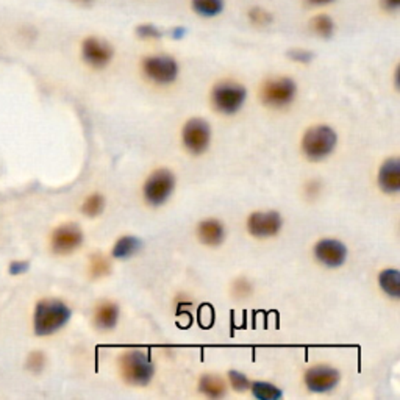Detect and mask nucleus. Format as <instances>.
I'll return each mask as SVG.
<instances>
[{
    "label": "nucleus",
    "instance_id": "f257e3e1",
    "mask_svg": "<svg viewBox=\"0 0 400 400\" xmlns=\"http://www.w3.org/2000/svg\"><path fill=\"white\" fill-rule=\"evenodd\" d=\"M121 380L128 386L146 388L155 377V365L150 355L141 349H127L116 360Z\"/></svg>",
    "mask_w": 400,
    "mask_h": 400
},
{
    "label": "nucleus",
    "instance_id": "f03ea898",
    "mask_svg": "<svg viewBox=\"0 0 400 400\" xmlns=\"http://www.w3.org/2000/svg\"><path fill=\"white\" fill-rule=\"evenodd\" d=\"M340 137L329 124H313L300 138V153L310 163H322L333 155Z\"/></svg>",
    "mask_w": 400,
    "mask_h": 400
},
{
    "label": "nucleus",
    "instance_id": "7ed1b4c3",
    "mask_svg": "<svg viewBox=\"0 0 400 400\" xmlns=\"http://www.w3.org/2000/svg\"><path fill=\"white\" fill-rule=\"evenodd\" d=\"M72 318L69 305L60 299H42L35 306L33 330L36 336H52L64 329Z\"/></svg>",
    "mask_w": 400,
    "mask_h": 400
},
{
    "label": "nucleus",
    "instance_id": "20e7f679",
    "mask_svg": "<svg viewBox=\"0 0 400 400\" xmlns=\"http://www.w3.org/2000/svg\"><path fill=\"white\" fill-rule=\"evenodd\" d=\"M299 94V86L293 77L275 76L263 80L258 88L260 103L272 112H285L293 105Z\"/></svg>",
    "mask_w": 400,
    "mask_h": 400
},
{
    "label": "nucleus",
    "instance_id": "39448f33",
    "mask_svg": "<svg viewBox=\"0 0 400 400\" xmlns=\"http://www.w3.org/2000/svg\"><path fill=\"white\" fill-rule=\"evenodd\" d=\"M247 102V88L238 80L225 78L214 83L210 89V105L219 116L232 118Z\"/></svg>",
    "mask_w": 400,
    "mask_h": 400
},
{
    "label": "nucleus",
    "instance_id": "423d86ee",
    "mask_svg": "<svg viewBox=\"0 0 400 400\" xmlns=\"http://www.w3.org/2000/svg\"><path fill=\"white\" fill-rule=\"evenodd\" d=\"M177 188V175L169 168H157L146 177L141 188L147 207L162 208L171 200Z\"/></svg>",
    "mask_w": 400,
    "mask_h": 400
},
{
    "label": "nucleus",
    "instance_id": "0eeeda50",
    "mask_svg": "<svg viewBox=\"0 0 400 400\" xmlns=\"http://www.w3.org/2000/svg\"><path fill=\"white\" fill-rule=\"evenodd\" d=\"M143 77L153 86L168 88L177 83L180 77V64L178 61L166 53L146 55L139 63Z\"/></svg>",
    "mask_w": 400,
    "mask_h": 400
},
{
    "label": "nucleus",
    "instance_id": "6e6552de",
    "mask_svg": "<svg viewBox=\"0 0 400 400\" xmlns=\"http://www.w3.org/2000/svg\"><path fill=\"white\" fill-rule=\"evenodd\" d=\"M182 146L193 157H202L210 150L213 143V130L210 122L204 118H189L180 132Z\"/></svg>",
    "mask_w": 400,
    "mask_h": 400
},
{
    "label": "nucleus",
    "instance_id": "1a4fd4ad",
    "mask_svg": "<svg viewBox=\"0 0 400 400\" xmlns=\"http://www.w3.org/2000/svg\"><path fill=\"white\" fill-rule=\"evenodd\" d=\"M285 219L277 210H255L245 218V232L258 241L277 238L283 230Z\"/></svg>",
    "mask_w": 400,
    "mask_h": 400
},
{
    "label": "nucleus",
    "instance_id": "9d476101",
    "mask_svg": "<svg viewBox=\"0 0 400 400\" xmlns=\"http://www.w3.org/2000/svg\"><path fill=\"white\" fill-rule=\"evenodd\" d=\"M341 383V371L329 363H315L305 369L304 386L313 394H329Z\"/></svg>",
    "mask_w": 400,
    "mask_h": 400
},
{
    "label": "nucleus",
    "instance_id": "9b49d317",
    "mask_svg": "<svg viewBox=\"0 0 400 400\" xmlns=\"http://www.w3.org/2000/svg\"><path fill=\"white\" fill-rule=\"evenodd\" d=\"M313 258L325 269H340L349 260V247L338 238H321L313 245Z\"/></svg>",
    "mask_w": 400,
    "mask_h": 400
},
{
    "label": "nucleus",
    "instance_id": "f8f14e48",
    "mask_svg": "<svg viewBox=\"0 0 400 400\" xmlns=\"http://www.w3.org/2000/svg\"><path fill=\"white\" fill-rule=\"evenodd\" d=\"M85 233L77 224H61L52 232L51 249L55 255H71L83 245Z\"/></svg>",
    "mask_w": 400,
    "mask_h": 400
},
{
    "label": "nucleus",
    "instance_id": "ddd939ff",
    "mask_svg": "<svg viewBox=\"0 0 400 400\" xmlns=\"http://www.w3.org/2000/svg\"><path fill=\"white\" fill-rule=\"evenodd\" d=\"M82 58L92 69L102 71L112 64L114 58V49L103 38L88 36L82 42Z\"/></svg>",
    "mask_w": 400,
    "mask_h": 400
},
{
    "label": "nucleus",
    "instance_id": "4468645a",
    "mask_svg": "<svg viewBox=\"0 0 400 400\" xmlns=\"http://www.w3.org/2000/svg\"><path fill=\"white\" fill-rule=\"evenodd\" d=\"M377 186L380 193L388 197H396L400 193V158H385L377 171Z\"/></svg>",
    "mask_w": 400,
    "mask_h": 400
},
{
    "label": "nucleus",
    "instance_id": "2eb2a0df",
    "mask_svg": "<svg viewBox=\"0 0 400 400\" xmlns=\"http://www.w3.org/2000/svg\"><path fill=\"white\" fill-rule=\"evenodd\" d=\"M195 238L205 247L218 249L227 239L225 224L218 218L202 219L195 225Z\"/></svg>",
    "mask_w": 400,
    "mask_h": 400
},
{
    "label": "nucleus",
    "instance_id": "dca6fc26",
    "mask_svg": "<svg viewBox=\"0 0 400 400\" xmlns=\"http://www.w3.org/2000/svg\"><path fill=\"white\" fill-rule=\"evenodd\" d=\"M121 319V306L112 299H103L97 302L92 310V325L102 333H110L118 327Z\"/></svg>",
    "mask_w": 400,
    "mask_h": 400
},
{
    "label": "nucleus",
    "instance_id": "f3484780",
    "mask_svg": "<svg viewBox=\"0 0 400 400\" xmlns=\"http://www.w3.org/2000/svg\"><path fill=\"white\" fill-rule=\"evenodd\" d=\"M197 391H199L202 396L211 400H218L227 396V391H229V385L224 377H220L218 374H202L199 380H197Z\"/></svg>",
    "mask_w": 400,
    "mask_h": 400
},
{
    "label": "nucleus",
    "instance_id": "a211bd4d",
    "mask_svg": "<svg viewBox=\"0 0 400 400\" xmlns=\"http://www.w3.org/2000/svg\"><path fill=\"white\" fill-rule=\"evenodd\" d=\"M141 249H143L141 238L134 235H121L112 245L110 256L113 258V261H127L137 256Z\"/></svg>",
    "mask_w": 400,
    "mask_h": 400
},
{
    "label": "nucleus",
    "instance_id": "6ab92c4d",
    "mask_svg": "<svg viewBox=\"0 0 400 400\" xmlns=\"http://www.w3.org/2000/svg\"><path fill=\"white\" fill-rule=\"evenodd\" d=\"M379 289L392 302L400 300V270L397 268H385L377 274Z\"/></svg>",
    "mask_w": 400,
    "mask_h": 400
},
{
    "label": "nucleus",
    "instance_id": "aec40b11",
    "mask_svg": "<svg viewBox=\"0 0 400 400\" xmlns=\"http://www.w3.org/2000/svg\"><path fill=\"white\" fill-rule=\"evenodd\" d=\"M88 275L92 280H102L113 272V258L101 254V252H94L88 258Z\"/></svg>",
    "mask_w": 400,
    "mask_h": 400
},
{
    "label": "nucleus",
    "instance_id": "412c9836",
    "mask_svg": "<svg viewBox=\"0 0 400 400\" xmlns=\"http://www.w3.org/2000/svg\"><path fill=\"white\" fill-rule=\"evenodd\" d=\"M249 392L256 400H281L285 397V392L279 385L266 380H252Z\"/></svg>",
    "mask_w": 400,
    "mask_h": 400
},
{
    "label": "nucleus",
    "instance_id": "4be33fe9",
    "mask_svg": "<svg viewBox=\"0 0 400 400\" xmlns=\"http://www.w3.org/2000/svg\"><path fill=\"white\" fill-rule=\"evenodd\" d=\"M229 294L235 302H247L255 294L254 281L244 275H238L230 283Z\"/></svg>",
    "mask_w": 400,
    "mask_h": 400
},
{
    "label": "nucleus",
    "instance_id": "5701e85b",
    "mask_svg": "<svg viewBox=\"0 0 400 400\" xmlns=\"http://www.w3.org/2000/svg\"><path fill=\"white\" fill-rule=\"evenodd\" d=\"M105 207H107L105 195H103L102 193H91L89 195L85 197L80 210H82L83 216L94 219V218L102 216L103 211H105Z\"/></svg>",
    "mask_w": 400,
    "mask_h": 400
},
{
    "label": "nucleus",
    "instance_id": "b1692460",
    "mask_svg": "<svg viewBox=\"0 0 400 400\" xmlns=\"http://www.w3.org/2000/svg\"><path fill=\"white\" fill-rule=\"evenodd\" d=\"M191 8L194 13L207 19L219 16L225 8L224 0H191Z\"/></svg>",
    "mask_w": 400,
    "mask_h": 400
},
{
    "label": "nucleus",
    "instance_id": "393cba45",
    "mask_svg": "<svg viewBox=\"0 0 400 400\" xmlns=\"http://www.w3.org/2000/svg\"><path fill=\"white\" fill-rule=\"evenodd\" d=\"M311 30L319 38L329 40L335 35V21L329 15H316L311 19Z\"/></svg>",
    "mask_w": 400,
    "mask_h": 400
},
{
    "label": "nucleus",
    "instance_id": "a878e982",
    "mask_svg": "<svg viewBox=\"0 0 400 400\" xmlns=\"http://www.w3.org/2000/svg\"><path fill=\"white\" fill-rule=\"evenodd\" d=\"M225 381L233 391L243 394V392H249V386L252 380L245 372L238 371V369H230V371L225 375Z\"/></svg>",
    "mask_w": 400,
    "mask_h": 400
},
{
    "label": "nucleus",
    "instance_id": "bb28decb",
    "mask_svg": "<svg viewBox=\"0 0 400 400\" xmlns=\"http://www.w3.org/2000/svg\"><path fill=\"white\" fill-rule=\"evenodd\" d=\"M247 16H249V21H250L252 26L260 27V28L268 27L269 24H272V21H274L272 15H270L266 8H261V7L250 8Z\"/></svg>",
    "mask_w": 400,
    "mask_h": 400
},
{
    "label": "nucleus",
    "instance_id": "cd10ccee",
    "mask_svg": "<svg viewBox=\"0 0 400 400\" xmlns=\"http://www.w3.org/2000/svg\"><path fill=\"white\" fill-rule=\"evenodd\" d=\"M322 189H324V184L321 180H318V178H310V180H306L304 183L302 194L306 200L315 202L318 197L322 194Z\"/></svg>",
    "mask_w": 400,
    "mask_h": 400
},
{
    "label": "nucleus",
    "instance_id": "c85d7f7f",
    "mask_svg": "<svg viewBox=\"0 0 400 400\" xmlns=\"http://www.w3.org/2000/svg\"><path fill=\"white\" fill-rule=\"evenodd\" d=\"M46 363H47L46 355L42 354V352H40V350H35V352H32L27 356L26 366H27V369H28L30 372L41 374L42 371H44Z\"/></svg>",
    "mask_w": 400,
    "mask_h": 400
},
{
    "label": "nucleus",
    "instance_id": "c756f323",
    "mask_svg": "<svg viewBox=\"0 0 400 400\" xmlns=\"http://www.w3.org/2000/svg\"><path fill=\"white\" fill-rule=\"evenodd\" d=\"M137 35L139 40L144 41H157L163 36L162 30L153 26V24H141V26L137 27Z\"/></svg>",
    "mask_w": 400,
    "mask_h": 400
},
{
    "label": "nucleus",
    "instance_id": "7c9ffc66",
    "mask_svg": "<svg viewBox=\"0 0 400 400\" xmlns=\"http://www.w3.org/2000/svg\"><path fill=\"white\" fill-rule=\"evenodd\" d=\"M288 57L289 60H293L294 63L308 64L310 61L315 58V55H313L310 51H306V49H293V51H289Z\"/></svg>",
    "mask_w": 400,
    "mask_h": 400
},
{
    "label": "nucleus",
    "instance_id": "2f4dec72",
    "mask_svg": "<svg viewBox=\"0 0 400 400\" xmlns=\"http://www.w3.org/2000/svg\"><path fill=\"white\" fill-rule=\"evenodd\" d=\"M30 268V264L28 261H13L10 264V274L11 275H22V274H26L27 270Z\"/></svg>",
    "mask_w": 400,
    "mask_h": 400
},
{
    "label": "nucleus",
    "instance_id": "473e14b6",
    "mask_svg": "<svg viewBox=\"0 0 400 400\" xmlns=\"http://www.w3.org/2000/svg\"><path fill=\"white\" fill-rule=\"evenodd\" d=\"M381 8L388 13H392V11H397L400 7V0H380Z\"/></svg>",
    "mask_w": 400,
    "mask_h": 400
},
{
    "label": "nucleus",
    "instance_id": "72a5a7b5",
    "mask_svg": "<svg viewBox=\"0 0 400 400\" xmlns=\"http://www.w3.org/2000/svg\"><path fill=\"white\" fill-rule=\"evenodd\" d=\"M308 5H313V7H325V5L333 3L335 0H305Z\"/></svg>",
    "mask_w": 400,
    "mask_h": 400
},
{
    "label": "nucleus",
    "instance_id": "f704fd0d",
    "mask_svg": "<svg viewBox=\"0 0 400 400\" xmlns=\"http://www.w3.org/2000/svg\"><path fill=\"white\" fill-rule=\"evenodd\" d=\"M73 2L78 5H83V7H89V5L94 2V0H73Z\"/></svg>",
    "mask_w": 400,
    "mask_h": 400
},
{
    "label": "nucleus",
    "instance_id": "c9c22d12",
    "mask_svg": "<svg viewBox=\"0 0 400 400\" xmlns=\"http://www.w3.org/2000/svg\"><path fill=\"white\" fill-rule=\"evenodd\" d=\"M394 88L399 89V67L396 69V72H394Z\"/></svg>",
    "mask_w": 400,
    "mask_h": 400
}]
</instances>
